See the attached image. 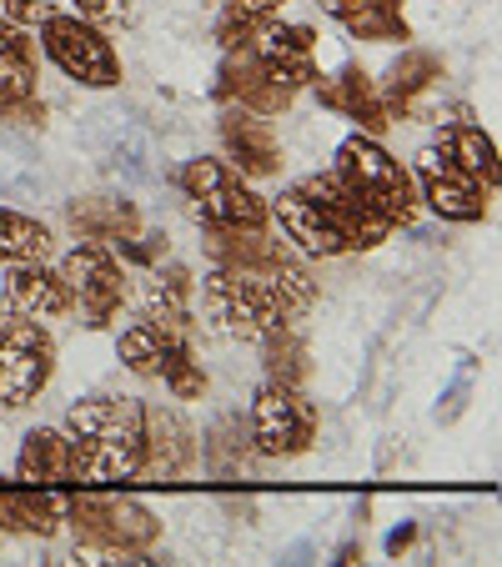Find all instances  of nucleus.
<instances>
[{
	"label": "nucleus",
	"instance_id": "1",
	"mask_svg": "<svg viewBox=\"0 0 502 567\" xmlns=\"http://www.w3.org/2000/svg\"><path fill=\"white\" fill-rule=\"evenodd\" d=\"M317 301V281L297 257L281 271H232L216 267L202 281V311L232 342H262L277 327H291Z\"/></svg>",
	"mask_w": 502,
	"mask_h": 567
},
{
	"label": "nucleus",
	"instance_id": "2",
	"mask_svg": "<svg viewBox=\"0 0 502 567\" xmlns=\"http://www.w3.org/2000/svg\"><path fill=\"white\" fill-rule=\"evenodd\" d=\"M65 437L81 452V472L91 482H126L141 477L146 457V402L136 396H81L65 412Z\"/></svg>",
	"mask_w": 502,
	"mask_h": 567
},
{
	"label": "nucleus",
	"instance_id": "3",
	"mask_svg": "<svg viewBox=\"0 0 502 567\" xmlns=\"http://www.w3.org/2000/svg\"><path fill=\"white\" fill-rule=\"evenodd\" d=\"M75 547L106 557H146L161 543V517L136 497L116 493H71L61 497Z\"/></svg>",
	"mask_w": 502,
	"mask_h": 567
},
{
	"label": "nucleus",
	"instance_id": "4",
	"mask_svg": "<svg viewBox=\"0 0 502 567\" xmlns=\"http://www.w3.org/2000/svg\"><path fill=\"white\" fill-rule=\"evenodd\" d=\"M331 172L342 176V182L352 186L367 206H372V212H382L392 231L397 226H412L417 182H412V172H407L402 161L382 146V136H367V131L347 136L342 146H337V166H331Z\"/></svg>",
	"mask_w": 502,
	"mask_h": 567
},
{
	"label": "nucleus",
	"instance_id": "5",
	"mask_svg": "<svg viewBox=\"0 0 502 567\" xmlns=\"http://www.w3.org/2000/svg\"><path fill=\"white\" fill-rule=\"evenodd\" d=\"M176 186L186 192V202L196 206L202 226H236V231H267L272 221V206L262 202L246 176L236 172L232 161H216V156H196L186 161L176 172Z\"/></svg>",
	"mask_w": 502,
	"mask_h": 567
},
{
	"label": "nucleus",
	"instance_id": "6",
	"mask_svg": "<svg viewBox=\"0 0 502 567\" xmlns=\"http://www.w3.org/2000/svg\"><path fill=\"white\" fill-rule=\"evenodd\" d=\"M317 427H321V412L317 402H307V392L291 382H262L257 396H252V417H246V432H252V447L262 457H301L311 452L317 442Z\"/></svg>",
	"mask_w": 502,
	"mask_h": 567
},
{
	"label": "nucleus",
	"instance_id": "7",
	"mask_svg": "<svg viewBox=\"0 0 502 567\" xmlns=\"http://www.w3.org/2000/svg\"><path fill=\"white\" fill-rule=\"evenodd\" d=\"M116 347H121V362H126L131 372L146 377V382H166L176 402H202L206 396V372L192 357V342H186V337L161 332L156 321L136 317L126 332H121Z\"/></svg>",
	"mask_w": 502,
	"mask_h": 567
},
{
	"label": "nucleus",
	"instance_id": "8",
	"mask_svg": "<svg viewBox=\"0 0 502 567\" xmlns=\"http://www.w3.org/2000/svg\"><path fill=\"white\" fill-rule=\"evenodd\" d=\"M55 377V342L45 321L0 311V408H31Z\"/></svg>",
	"mask_w": 502,
	"mask_h": 567
},
{
	"label": "nucleus",
	"instance_id": "9",
	"mask_svg": "<svg viewBox=\"0 0 502 567\" xmlns=\"http://www.w3.org/2000/svg\"><path fill=\"white\" fill-rule=\"evenodd\" d=\"M41 51L51 55V65L61 75H71L75 86L111 91L121 86V55L111 45V35L101 25L81 21V16H45L41 21Z\"/></svg>",
	"mask_w": 502,
	"mask_h": 567
},
{
	"label": "nucleus",
	"instance_id": "10",
	"mask_svg": "<svg viewBox=\"0 0 502 567\" xmlns=\"http://www.w3.org/2000/svg\"><path fill=\"white\" fill-rule=\"evenodd\" d=\"M61 277L71 281L75 307H81L86 327H96V332L121 317V307H126V297H131V277L106 241H81V247H71L61 261Z\"/></svg>",
	"mask_w": 502,
	"mask_h": 567
},
{
	"label": "nucleus",
	"instance_id": "11",
	"mask_svg": "<svg viewBox=\"0 0 502 567\" xmlns=\"http://www.w3.org/2000/svg\"><path fill=\"white\" fill-rule=\"evenodd\" d=\"M417 202H428L432 216H442V221H482L488 216V186L478 182L472 172H462L458 161L448 156L442 146H422L417 151Z\"/></svg>",
	"mask_w": 502,
	"mask_h": 567
},
{
	"label": "nucleus",
	"instance_id": "12",
	"mask_svg": "<svg viewBox=\"0 0 502 567\" xmlns=\"http://www.w3.org/2000/svg\"><path fill=\"white\" fill-rule=\"evenodd\" d=\"M86 146L121 182H151V176H156V141H151V131L141 126L136 116H126V111H96L91 131H86Z\"/></svg>",
	"mask_w": 502,
	"mask_h": 567
},
{
	"label": "nucleus",
	"instance_id": "13",
	"mask_svg": "<svg viewBox=\"0 0 502 567\" xmlns=\"http://www.w3.org/2000/svg\"><path fill=\"white\" fill-rule=\"evenodd\" d=\"M291 186H297L301 196H311V202L331 216V226L347 236V247L352 251H372V247H382L387 236H392L387 216L372 212V206H367L337 172H311V176H301V182H291Z\"/></svg>",
	"mask_w": 502,
	"mask_h": 567
},
{
	"label": "nucleus",
	"instance_id": "14",
	"mask_svg": "<svg viewBox=\"0 0 502 567\" xmlns=\"http://www.w3.org/2000/svg\"><path fill=\"white\" fill-rule=\"evenodd\" d=\"M216 96L232 101V106L257 111V116H281V111L297 101L277 81V75L262 65V55L252 51V45H236V51H226L222 75H216Z\"/></svg>",
	"mask_w": 502,
	"mask_h": 567
},
{
	"label": "nucleus",
	"instance_id": "15",
	"mask_svg": "<svg viewBox=\"0 0 502 567\" xmlns=\"http://www.w3.org/2000/svg\"><path fill=\"white\" fill-rule=\"evenodd\" d=\"M6 311H21L31 321H61L75 311L71 281L61 277V267H45V257L35 261H11L6 267Z\"/></svg>",
	"mask_w": 502,
	"mask_h": 567
},
{
	"label": "nucleus",
	"instance_id": "16",
	"mask_svg": "<svg viewBox=\"0 0 502 567\" xmlns=\"http://www.w3.org/2000/svg\"><path fill=\"white\" fill-rule=\"evenodd\" d=\"M0 106L16 111L21 126L45 121V106L35 101V41L6 16H0Z\"/></svg>",
	"mask_w": 502,
	"mask_h": 567
},
{
	"label": "nucleus",
	"instance_id": "17",
	"mask_svg": "<svg viewBox=\"0 0 502 567\" xmlns=\"http://www.w3.org/2000/svg\"><path fill=\"white\" fill-rule=\"evenodd\" d=\"M222 146H226V161H232L242 176H277L281 172V141L277 131H272L267 116H257V111L246 106H232L222 111Z\"/></svg>",
	"mask_w": 502,
	"mask_h": 567
},
{
	"label": "nucleus",
	"instance_id": "18",
	"mask_svg": "<svg viewBox=\"0 0 502 567\" xmlns=\"http://www.w3.org/2000/svg\"><path fill=\"white\" fill-rule=\"evenodd\" d=\"M252 51L262 55L272 75L297 96L317 81V31L311 25H291V21H272L267 31L252 41Z\"/></svg>",
	"mask_w": 502,
	"mask_h": 567
},
{
	"label": "nucleus",
	"instance_id": "19",
	"mask_svg": "<svg viewBox=\"0 0 502 567\" xmlns=\"http://www.w3.org/2000/svg\"><path fill=\"white\" fill-rule=\"evenodd\" d=\"M202 447H196V432L186 427V417L176 408H146V457L141 472L156 482H176L196 467Z\"/></svg>",
	"mask_w": 502,
	"mask_h": 567
},
{
	"label": "nucleus",
	"instance_id": "20",
	"mask_svg": "<svg viewBox=\"0 0 502 567\" xmlns=\"http://www.w3.org/2000/svg\"><path fill=\"white\" fill-rule=\"evenodd\" d=\"M272 216L281 221V231H287V241L297 251H307V257H347V236L331 226V216L321 212L311 196H301L297 186H287V192L272 202Z\"/></svg>",
	"mask_w": 502,
	"mask_h": 567
},
{
	"label": "nucleus",
	"instance_id": "21",
	"mask_svg": "<svg viewBox=\"0 0 502 567\" xmlns=\"http://www.w3.org/2000/svg\"><path fill=\"white\" fill-rule=\"evenodd\" d=\"M317 101L327 111H337V116L357 121L367 136H382L387 116H392V111L382 106V96H377V81L362 65H342L337 75H317Z\"/></svg>",
	"mask_w": 502,
	"mask_h": 567
},
{
	"label": "nucleus",
	"instance_id": "22",
	"mask_svg": "<svg viewBox=\"0 0 502 567\" xmlns=\"http://www.w3.org/2000/svg\"><path fill=\"white\" fill-rule=\"evenodd\" d=\"M16 477L31 482V487H51V482H81V452L65 432L55 427H35L25 432L21 457H16Z\"/></svg>",
	"mask_w": 502,
	"mask_h": 567
},
{
	"label": "nucleus",
	"instance_id": "23",
	"mask_svg": "<svg viewBox=\"0 0 502 567\" xmlns=\"http://www.w3.org/2000/svg\"><path fill=\"white\" fill-rule=\"evenodd\" d=\"M206 257H212V267H232V271H281L291 261V251L287 241H272L267 231L206 226Z\"/></svg>",
	"mask_w": 502,
	"mask_h": 567
},
{
	"label": "nucleus",
	"instance_id": "24",
	"mask_svg": "<svg viewBox=\"0 0 502 567\" xmlns=\"http://www.w3.org/2000/svg\"><path fill=\"white\" fill-rule=\"evenodd\" d=\"M317 6L342 25L347 35H357V41H377V45L412 41V25H407V16H402V0H317Z\"/></svg>",
	"mask_w": 502,
	"mask_h": 567
},
{
	"label": "nucleus",
	"instance_id": "25",
	"mask_svg": "<svg viewBox=\"0 0 502 567\" xmlns=\"http://www.w3.org/2000/svg\"><path fill=\"white\" fill-rule=\"evenodd\" d=\"M65 226H71L81 241H106V247H121L141 231V212L121 196H75L65 202Z\"/></svg>",
	"mask_w": 502,
	"mask_h": 567
},
{
	"label": "nucleus",
	"instance_id": "26",
	"mask_svg": "<svg viewBox=\"0 0 502 567\" xmlns=\"http://www.w3.org/2000/svg\"><path fill=\"white\" fill-rule=\"evenodd\" d=\"M192 297H196V281L186 267H156L141 291V317L156 321L161 332H176V337H192Z\"/></svg>",
	"mask_w": 502,
	"mask_h": 567
},
{
	"label": "nucleus",
	"instance_id": "27",
	"mask_svg": "<svg viewBox=\"0 0 502 567\" xmlns=\"http://www.w3.org/2000/svg\"><path fill=\"white\" fill-rule=\"evenodd\" d=\"M65 523V507L51 487H0V527L6 533H31V537H55Z\"/></svg>",
	"mask_w": 502,
	"mask_h": 567
},
{
	"label": "nucleus",
	"instance_id": "28",
	"mask_svg": "<svg viewBox=\"0 0 502 567\" xmlns=\"http://www.w3.org/2000/svg\"><path fill=\"white\" fill-rule=\"evenodd\" d=\"M442 75H448V71H442V55H432V51H402L392 65H387V75H382V86H377V96H382L387 111L407 116L417 101H422L432 86H438Z\"/></svg>",
	"mask_w": 502,
	"mask_h": 567
},
{
	"label": "nucleus",
	"instance_id": "29",
	"mask_svg": "<svg viewBox=\"0 0 502 567\" xmlns=\"http://www.w3.org/2000/svg\"><path fill=\"white\" fill-rule=\"evenodd\" d=\"M45 186L41 151L25 136H16L11 126H0V202H25Z\"/></svg>",
	"mask_w": 502,
	"mask_h": 567
},
{
	"label": "nucleus",
	"instance_id": "30",
	"mask_svg": "<svg viewBox=\"0 0 502 567\" xmlns=\"http://www.w3.org/2000/svg\"><path fill=\"white\" fill-rule=\"evenodd\" d=\"M291 0H222V16H216V41L222 51H236V45H252L272 21H281Z\"/></svg>",
	"mask_w": 502,
	"mask_h": 567
},
{
	"label": "nucleus",
	"instance_id": "31",
	"mask_svg": "<svg viewBox=\"0 0 502 567\" xmlns=\"http://www.w3.org/2000/svg\"><path fill=\"white\" fill-rule=\"evenodd\" d=\"M442 151H448L452 161H458L462 172H472L482 186H498V141L488 136L482 126H468V121H458V126H442Z\"/></svg>",
	"mask_w": 502,
	"mask_h": 567
},
{
	"label": "nucleus",
	"instance_id": "32",
	"mask_svg": "<svg viewBox=\"0 0 502 567\" xmlns=\"http://www.w3.org/2000/svg\"><path fill=\"white\" fill-rule=\"evenodd\" d=\"M35 257H51V226H45L41 216L0 206V267H11V261H35Z\"/></svg>",
	"mask_w": 502,
	"mask_h": 567
},
{
	"label": "nucleus",
	"instance_id": "33",
	"mask_svg": "<svg viewBox=\"0 0 502 567\" xmlns=\"http://www.w3.org/2000/svg\"><path fill=\"white\" fill-rule=\"evenodd\" d=\"M262 347H267V377L272 382H291V386L307 382V342H301L297 321H291V327H277V332H267L262 337Z\"/></svg>",
	"mask_w": 502,
	"mask_h": 567
},
{
	"label": "nucleus",
	"instance_id": "34",
	"mask_svg": "<svg viewBox=\"0 0 502 567\" xmlns=\"http://www.w3.org/2000/svg\"><path fill=\"white\" fill-rule=\"evenodd\" d=\"M246 442H252V432L242 427V417H236V412H226V417L206 432V467H212V472H232L236 462L246 457Z\"/></svg>",
	"mask_w": 502,
	"mask_h": 567
},
{
	"label": "nucleus",
	"instance_id": "35",
	"mask_svg": "<svg viewBox=\"0 0 502 567\" xmlns=\"http://www.w3.org/2000/svg\"><path fill=\"white\" fill-rule=\"evenodd\" d=\"M75 16L91 25H101V31H131V25L141 21V0H71Z\"/></svg>",
	"mask_w": 502,
	"mask_h": 567
},
{
	"label": "nucleus",
	"instance_id": "36",
	"mask_svg": "<svg viewBox=\"0 0 502 567\" xmlns=\"http://www.w3.org/2000/svg\"><path fill=\"white\" fill-rule=\"evenodd\" d=\"M0 16L16 25H41L45 16H55V0H0Z\"/></svg>",
	"mask_w": 502,
	"mask_h": 567
},
{
	"label": "nucleus",
	"instance_id": "37",
	"mask_svg": "<svg viewBox=\"0 0 502 567\" xmlns=\"http://www.w3.org/2000/svg\"><path fill=\"white\" fill-rule=\"evenodd\" d=\"M121 257H131V261H156V257H166V231H151V236H131V241H121Z\"/></svg>",
	"mask_w": 502,
	"mask_h": 567
},
{
	"label": "nucleus",
	"instance_id": "38",
	"mask_svg": "<svg viewBox=\"0 0 502 567\" xmlns=\"http://www.w3.org/2000/svg\"><path fill=\"white\" fill-rule=\"evenodd\" d=\"M468 386H472V362L462 367V372H458V382H452V392H448V408H438V417H442V422H452L462 408H468Z\"/></svg>",
	"mask_w": 502,
	"mask_h": 567
},
{
	"label": "nucleus",
	"instance_id": "39",
	"mask_svg": "<svg viewBox=\"0 0 502 567\" xmlns=\"http://www.w3.org/2000/svg\"><path fill=\"white\" fill-rule=\"evenodd\" d=\"M412 543H417V527H412V523H402L392 537H387V553H392V557H402Z\"/></svg>",
	"mask_w": 502,
	"mask_h": 567
},
{
	"label": "nucleus",
	"instance_id": "40",
	"mask_svg": "<svg viewBox=\"0 0 502 567\" xmlns=\"http://www.w3.org/2000/svg\"><path fill=\"white\" fill-rule=\"evenodd\" d=\"M357 557H362V547H357V543H342V547H337V563H357Z\"/></svg>",
	"mask_w": 502,
	"mask_h": 567
}]
</instances>
